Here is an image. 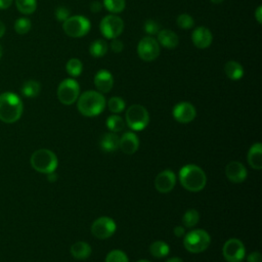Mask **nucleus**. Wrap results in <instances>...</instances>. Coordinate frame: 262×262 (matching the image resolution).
I'll return each instance as SVG.
<instances>
[{"label": "nucleus", "instance_id": "nucleus-13", "mask_svg": "<svg viewBox=\"0 0 262 262\" xmlns=\"http://www.w3.org/2000/svg\"><path fill=\"white\" fill-rule=\"evenodd\" d=\"M196 116V111L194 106L187 101H182L177 103L173 108V117L177 122L189 123Z\"/></svg>", "mask_w": 262, "mask_h": 262}, {"label": "nucleus", "instance_id": "nucleus-15", "mask_svg": "<svg viewBox=\"0 0 262 262\" xmlns=\"http://www.w3.org/2000/svg\"><path fill=\"white\" fill-rule=\"evenodd\" d=\"M247 173L245 166L237 161L229 162L225 168L226 177L233 183L243 182L247 178Z\"/></svg>", "mask_w": 262, "mask_h": 262}, {"label": "nucleus", "instance_id": "nucleus-6", "mask_svg": "<svg viewBox=\"0 0 262 262\" xmlns=\"http://www.w3.org/2000/svg\"><path fill=\"white\" fill-rule=\"evenodd\" d=\"M149 122V115L146 108L140 104L131 105L126 112V123L134 131L143 130Z\"/></svg>", "mask_w": 262, "mask_h": 262}, {"label": "nucleus", "instance_id": "nucleus-26", "mask_svg": "<svg viewBox=\"0 0 262 262\" xmlns=\"http://www.w3.org/2000/svg\"><path fill=\"white\" fill-rule=\"evenodd\" d=\"M149 252L156 258H163L169 254V246L163 241H156L150 245Z\"/></svg>", "mask_w": 262, "mask_h": 262}, {"label": "nucleus", "instance_id": "nucleus-8", "mask_svg": "<svg viewBox=\"0 0 262 262\" xmlns=\"http://www.w3.org/2000/svg\"><path fill=\"white\" fill-rule=\"evenodd\" d=\"M79 94L80 86L75 79H64L59 83L57 87V98L62 104H73L78 99Z\"/></svg>", "mask_w": 262, "mask_h": 262}, {"label": "nucleus", "instance_id": "nucleus-48", "mask_svg": "<svg viewBox=\"0 0 262 262\" xmlns=\"http://www.w3.org/2000/svg\"><path fill=\"white\" fill-rule=\"evenodd\" d=\"M2 53H3V50H2V47H1V45H0V59H1V57H2Z\"/></svg>", "mask_w": 262, "mask_h": 262}, {"label": "nucleus", "instance_id": "nucleus-16", "mask_svg": "<svg viewBox=\"0 0 262 262\" xmlns=\"http://www.w3.org/2000/svg\"><path fill=\"white\" fill-rule=\"evenodd\" d=\"M191 40L195 47L200 49H205L211 45L213 41V36L208 28L198 27L191 34Z\"/></svg>", "mask_w": 262, "mask_h": 262}, {"label": "nucleus", "instance_id": "nucleus-18", "mask_svg": "<svg viewBox=\"0 0 262 262\" xmlns=\"http://www.w3.org/2000/svg\"><path fill=\"white\" fill-rule=\"evenodd\" d=\"M139 147V139L133 132H125L119 139V148L127 155H133Z\"/></svg>", "mask_w": 262, "mask_h": 262}, {"label": "nucleus", "instance_id": "nucleus-11", "mask_svg": "<svg viewBox=\"0 0 262 262\" xmlns=\"http://www.w3.org/2000/svg\"><path fill=\"white\" fill-rule=\"evenodd\" d=\"M116 222L110 217H99L91 225L92 234L99 239L108 238L116 231Z\"/></svg>", "mask_w": 262, "mask_h": 262}, {"label": "nucleus", "instance_id": "nucleus-22", "mask_svg": "<svg viewBox=\"0 0 262 262\" xmlns=\"http://www.w3.org/2000/svg\"><path fill=\"white\" fill-rule=\"evenodd\" d=\"M71 254L75 259L85 260L91 254V247L85 242H77L71 246Z\"/></svg>", "mask_w": 262, "mask_h": 262}, {"label": "nucleus", "instance_id": "nucleus-41", "mask_svg": "<svg viewBox=\"0 0 262 262\" xmlns=\"http://www.w3.org/2000/svg\"><path fill=\"white\" fill-rule=\"evenodd\" d=\"M174 234L177 236V237H181L184 235L185 233V230H184V227H182L181 225H178V226H175L174 227Z\"/></svg>", "mask_w": 262, "mask_h": 262}, {"label": "nucleus", "instance_id": "nucleus-4", "mask_svg": "<svg viewBox=\"0 0 262 262\" xmlns=\"http://www.w3.org/2000/svg\"><path fill=\"white\" fill-rule=\"evenodd\" d=\"M30 162L36 171L44 174L54 172L58 164L54 152L46 148H41L34 151L31 156Z\"/></svg>", "mask_w": 262, "mask_h": 262}, {"label": "nucleus", "instance_id": "nucleus-24", "mask_svg": "<svg viewBox=\"0 0 262 262\" xmlns=\"http://www.w3.org/2000/svg\"><path fill=\"white\" fill-rule=\"evenodd\" d=\"M40 90H41V85L36 80L26 81L20 88L23 95L26 97H30V98L38 96V94L40 93Z\"/></svg>", "mask_w": 262, "mask_h": 262}, {"label": "nucleus", "instance_id": "nucleus-45", "mask_svg": "<svg viewBox=\"0 0 262 262\" xmlns=\"http://www.w3.org/2000/svg\"><path fill=\"white\" fill-rule=\"evenodd\" d=\"M166 262H183V261L178 257H172V258L168 259Z\"/></svg>", "mask_w": 262, "mask_h": 262}, {"label": "nucleus", "instance_id": "nucleus-36", "mask_svg": "<svg viewBox=\"0 0 262 262\" xmlns=\"http://www.w3.org/2000/svg\"><path fill=\"white\" fill-rule=\"evenodd\" d=\"M144 32L148 35H156L160 32V25L158 21L154 20V19H147L144 23L143 26Z\"/></svg>", "mask_w": 262, "mask_h": 262}, {"label": "nucleus", "instance_id": "nucleus-34", "mask_svg": "<svg viewBox=\"0 0 262 262\" xmlns=\"http://www.w3.org/2000/svg\"><path fill=\"white\" fill-rule=\"evenodd\" d=\"M105 262H128V258L123 251L113 250L106 255Z\"/></svg>", "mask_w": 262, "mask_h": 262}, {"label": "nucleus", "instance_id": "nucleus-39", "mask_svg": "<svg viewBox=\"0 0 262 262\" xmlns=\"http://www.w3.org/2000/svg\"><path fill=\"white\" fill-rule=\"evenodd\" d=\"M261 254L259 252H252L248 257V262H261Z\"/></svg>", "mask_w": 262, "mask_h": 262}, {"label": "nucleus", "instance_id": "nucleus-35", "mask_svg": "<svg viewBox=\"0 0 262 262\" xmlns=\"http://www.w3.org/2000/svg\"><path fill=\"white\" fill-rule=\"evenodd\" d=\"M176 23H177V25H178L179 28L184 29V30L190 29V28H192L193 25H194L193 18H192L189 14H187V13L179 14V15L177 16Z\"/></svg>", "mask_w": 262, "mask_h": 262}, {"label": "nucleus", "instance_id": "nucleus-10", "mask_svg": "<svg viewBox=\"0 0 262 262\" xmlns=\"http://www.w3.org/2000/svg\"><path fill=\"white\" fill-rule=\"evenodd\" d=\"M137 54L142 60H155L160 54L159 42L152 37L142 38L137 45Z\"/></svg>", "mask_w": 262, "mask_h": 262}, {"label": "nucleus", "instance_id": "nucleus-19", "mask_svg": "<svg viewBox=\"0 0 262 262\" xmlns=\"http://www.w3.org/2000/svg\"><path fill=\"white\" fill-rule=\"evenodd\" d=\"M157 35H158L157 41L159 42V44L166 47L167 49H174L179 44L178 36L171 30H168V29L160 30V32Z\"/></svg>", "mask_w": 262, "mask_h": 262}, {"label": "nucleus", "instance_id": "nucleus-20", "mask_svg": "<svg viewBox=\"0 0 262 262\" xmlns=\"http://www.w3.org/2000/svg\"><path fill=\"white\" fill-rule=\"evenodd\" d=\"M248 162L253 169L261 170L262 168V145L260 142L254 143L248 152Z\"/></svg>", "mask_w": 262, "mask_h": 262}, {"label": "nucleus", "instance_id": "nucleus-43", "mask_svg": "<svg viewBox=\"0 0 262 262\" xmlns=\"http://www.w3.org/2000/svg\"><path fill=\"white\" fill-rule=\"evenodd\" d=\"M261 10H262V7H261V6H258V8H257L256 11H255V17H256L258 24H261V23H262V13H261Z\"/></svg>", "mask_w": 262, "mask_h": 262}, {"label": "nucleus", "instance_id": "nucleus-21", "mask_svg": "<svg viewBox=\"0 0 262 262\" xmlns=\"http://www.w3.org/2000/svg\"><path fill=\"white\" fill-rule=\"evenodd\" d=\"M119 137L114 133H105L100 139V147L105 152H113L119 148Z\"/></svg>", "mask_w": 262, "mask_h": 262}, {"label": "nucleus", "instance_id": "nucleus-25", "mask_svg": "<svg viewBox=\"0 0 262 262\" xmlns=\"http://www.w3.org/2000/svg\"><path fill=\"white\" fill-rule=\"evenodd\" d=\"M107 43L102 39L94 40L89 46V52L93 57H102L107 52Z\"/></svg>", "mask_w": 262, "mask_h": 262}, {"label": "nucleus", "instance_id": "nucleus-40", "mask_svg": "<svg viewBox=\"0 0 262 262\" xmlns=\"http://www.w3.org/2000/svg\"><path fill=\"white\" fill-rule=\"evenodd\" d=\"M101 8H102V4H101L100 2H98V1H93V2H91V4H90V9H91V11L94 12V13L99 12V11L101 10Z\"/></svg>", "mask_w": 262, "mask_h": 262}, {"label": "nucleus", "instance_id": "nucleus-17", "mask_svg": "<svg viewBox=\"0 0 262 262\" xmlns=\"http://www.w3.org/2000/svg\"><path fill=\"white\" fill-rule=\"evenodd\" d=\"M94 85L98 92L107 93L114 86V77L107 70H99L94 76Z\"/></svg>", "mask_w": 262, "mask_h": 262}, {"label": "nucleus", "instance_id": "nucleus-23", "mask_svg": "<svg viewBox=\"0 0 262 262\" xmlns=\"http://www.w3.org/2000/svg\"><path fill=\"white\" fill-rule=\"evenodd\" d=\"M224 72H225V75L227 76V78H229L230 80H233V81L239 80L244 76V69H243L242 64L234 60H230L225 63Z\"/></svg>", "mask_w": 262, "mask_h": 262}, {"label": "nucleus", "instance_id": "nucleus-44", "mask_svg": "<svg viewBox=\"0 0 262 262\" xmlns=\"http://www.w3.org/2000/svg\"><path fill=\"white\" fill-rule=\"evenodd\" d=\"M5 30H6L5 25L0 20V38H2L3 35L5 34Z\"/></svg>", "mask_w": 262, "mask_h": 262}, {"label": "nucleus", "instance_id": "nucleus-3", "mask_svg": "<svg viewBox=\"0 0 262 262\" xmlns=\"http://www.w3.org/2000/svg\"><path fill=\"white\" fill-rule=\"evenodd\" d=\"M77 107L83 116L94 117L101 114L104 110L105 98L98 91L88 90L78 97Z\"/></svg>", "mask_w": 262, "mask_h": 262}, {"label": "nucleus", "instance_id": "nucleus-7", "mask_svg": "<svg viewBox=\"0 0 262 262\" xmlns=\"http://www.w3.org/2000/svg\"><path fill=\"white\" fill-rule=\"evenodd\" d=\"M91 28L88 18L83 15L69 16L62 24L63 32L73 38H80L85 36Z\"/></svg>", "mask_w": 262, "mask_h": 262}, {"label": "nucleus", "instance_id": "nucleus-1", "mask_svg": "<svg viewBox=\"0 0 262 262\" xmlns=\"http://www.w3.org/2000/svg\"><path fill=\"white\" fill-rule=\"evenodd\" d=\"M23 114V102L18 95L12 92L0 94V120L10 124L16 122Z\"/></svg>", "mask_w": 262, "mask_h": 262}, {"label": "nucleus", "instance_id": "nucleus-12", "mask_svg": "<svg viewBox=\"0 0 262 262\" xmlns=\"http://www.w3.org/2000/svg\"><path fill=\"white\" fill-rule=\"evenodd\" d=\"M223 257L227 262H242L245 258V246L237 238H229L222 249Z\"/></svg>", "mask_w": 262, "mask_h": 262}, {"label": "nucleus", "instance_id": "nucleus-28", "mask_svg": "<svg viewBox=\"0 0 262 262\" xmlns=\"http://www.w3.org/2000/svg\"><path fill=\"white\" fill-rule=\"evenodd\" d=\"M66 70L70 76L78 77L83 71V63L78 58H71L66 64Z\"/></svg>", "mask_w": 262, "mask_h": 262}, {"label": "nucleus", "instance_id": "nucleus-14", "mask_svg": "<svg viewBox=\"0 0 262 262\" xmlns=\"http://www.w3.org/2000/svg\"><path fill=\"white\" fill-rule=\"evenodd\" d=\"M176 183V176L170 170H164L159 173L155 179V187L161 193L171 191Z\"/></svg>", "mask_w": 262, "mask_h": 262}, {"label": "nucleus", "instance_id": "nucleus-27", "mask_svg": "<svg viewBox=\"0 0 262 262\" xmlns=\"http://www.w3.org/2000/svg\"><path fill=\"white\" fill-rule=\"evenodd\" d=\"M16 8L23 14H31L37 8L36 0H15Z\"/></svg>", "mask_w": 262, "mask_h": 262}, {"label": "nucleus", "instance_id": "nucleus-30", "mask_svg": "<svg viewBox=\"0 0 262 262\" xmlns=\"http://www.w3.org/2000/svg\"><path fill=\"white\" fill-rule=\"evenodd\" d=\"M102 6L112 13H119L125 9V0H103Z\"/></svg>", "mask_w": 262, "mask_h": 262}, {"label": "nucleus", "instance_id": "nucleus-31", "mask_svg": "<svg viewBox=\"0 0 262 262\" xmlns=\"http://www.w3.org/2000/svg\"><path fill=\"white\" fill-rule=\"evenodd\" d=\"M199 219H200L199 212L194 209H189L184 213L182 217V223L186 227H192L199 222Z\"/></svg>", "mask_w": 262, "mask_h": 262}, {"label": "nucleus", "instance_id": "nucleus-49", "mask_svg": "<svg viewBox=\"0 0 262 262\" xmlns=\"http://www.w3.org/2000/svg\"><path fill=\"white\" fill-rule=\"evenodd\" d=\"M137 262H150V261H147V260H139Z\"/></svg>", "mask_w": 262, "mask_h": 262}, {"label": "nucleus", "instance_id": "nucleus-2", "mask_svg": "<svg viewBox=\"0 0 262 262\" xmlns=\"http://www.w3.org/2000/svg\"><path fill=\"white\" fill-rule=\"evenodd\" d=\"M179 180L185 189L196 192L205 187L207 176L202 168L193 164H188L180 169Z\"/></svg>", "mask_w": 262, "mask_h": 262}, {"label": "nucleus", "instance_id": "nucleus-5", "mask_svg": "<svg viewBox=\"0 0 262 262\" xmlns=\"http://www.w3.org/2000/svg\"><path fill=\"white\" fill-rule=\"evenodd\" d=\"M210 242L211 238L207 231L203 229H194L185 234L183 245L190 253H201L207 250Z\"/></svg>", "mask_w": 262, "mask_h": 262}, {"label": "nucleus", "instance_id": "nucleus-33", "mask_svg": "<svg viewBox=\"0 0 262 262\" xmlns=\"http://www.w3.org/2000/svg\"><path fill=\"white\" fill-rule=\"evenodd\" d=\"M31 27H32L31 20L29 18H26V17L17 18L14 23V30L19 35L27 34L31 30Z\"/></svg>", "mask_w": 262, "mask_h": 262}, {"label": "nucleus", "instance_id": "nucleus-32", "mask_svg": "<svg viewBox=\"0 0 262 262\" xmlns=\"http://www.w3.org/2000/svg\"><path fill=\"white\" fill-rule=\"evenodd\" d=\"M107 107L114 114L121 113L125 110V101L123 98H121L119 96L111 97L107 101Z\"/></svg>", "mask_w": 262, "mask_h": 262}, {"label": "nucleus", "instance_id": "nucleus-46", "mask_svg": "<svg viewBox=\"0 0 262 262\" xmlns=\"http://www.w3.org/2000/svg\"><path fill=\"white\" fill-rule=\"evenodd\" d=\"M56 178H57V177H56V175H55V174H53V172H51V173H49V174H48V180H50V181H54Z\"/></svg>", "mask_w": 262, "mask_h": 262}, {"label": "nucleus", "instance_id": "nucleus-29", "mask_svg": "<svg viewBox=\"0 0 262 262\" xmlns=\"http://www.w3.org/2000/svg\"><path fill=\"white\" fill-rule=\"evenodd\" d=\"M106 126L112 132H120L125 128V122L124 120L117 115L110 116L106 120Z\"/></svg>", "mask_w": 262, "mask_h": 262}, {"label": "nucleus", "instance_id": "nucleus-37", "mask_svg": "<svg viewBox=\"0 0 262 262\" xmlns=\"http://www.w3.org/2000/svg\"><path fill=\"white\" fill-rule=\"evenodd\" d=\"M54 15L57 20L63 23L70 16V10L64 6H59V7H56L54 11Z\"/></svg>", "mask_w": 262, "mask_h": 262}, {"label": "nucleus", "instance_id": "nucleus-47", "mask_svg": "<svg viewBox=\"0 0 262 262\" xmlns=\"http://www.w3.org/2000/svg\"><path fill=\"white\" fill-rule=\"evenodd\" d=\"M212 3H215V4H220L222 3L224 0H210Z\"/></svg>", "mask_w": 262, "mask_h": 262}, {"label": "nucleus", "instance_id": "nucleus-42", "mask_svg": "<svg viewBox=\"0 0 262 262\" xmlns=\"http://www.w3.org/2000/svg\"><path fill=\"white\" fill-rule=\"evenodd\" d=\"M13 0H0V9H7L10 7V5L12 4Z\"/></svg>", "mask_w": 262, "mask_h": 262}, {"label": "nucleus", "instance_id": "nucleus-9", "mask_svg": "<svg viewBox=\"0 0 262 262\" xmlns=\"http://www.w3.org/2000/svg\"><path fill=\"white\" fill-rule=\"evenodd\" d=\"M99 30L103 37L107 39H115L123 33L124 21L121 17L114 14H110L101 19Z\"/></svg>", "mask_w": 262, "mask_h": 262}, {"label": "nucleus", "instance_id": "nucleus-38", "mask_svg": "<svg viewBox=\"0 0 262 262\" xmlns=\"http://www.w3.org/2000/svg\"><path fill=\"white\" fill-rule=\"evenodd\" d=\"M111 49L114 51V52H121L123 49H124V44L122 43L121 40L115 38L113 39V41L111 42Z\"/></svg>", "mask_w": 262, "mask_h": 262}]
</instances>
